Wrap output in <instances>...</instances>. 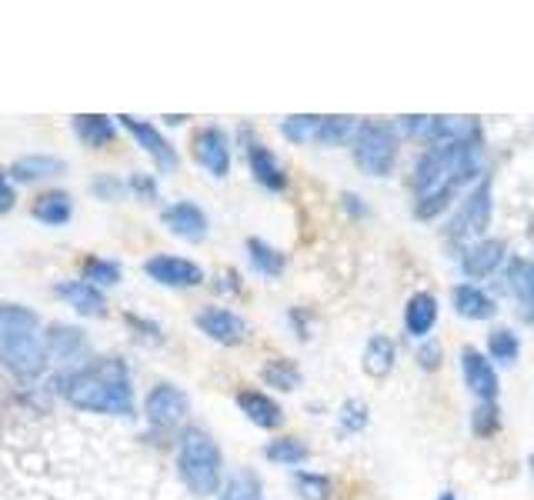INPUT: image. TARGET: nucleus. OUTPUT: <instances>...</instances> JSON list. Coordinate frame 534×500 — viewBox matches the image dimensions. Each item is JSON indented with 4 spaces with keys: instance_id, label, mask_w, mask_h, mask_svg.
<instances>
[{
    "instance_id": "obj_1",
    "label": "nucleus",
    "mask_w": 534,
    "mask_h": 500,
    "mask_svg": "<svg viewBox=\"0 0 534 500\" xmlns=\"http://www.w3.org/2000/svg\"><path fill=\"white\" fill-rule=\"evenodd\" d=\"M481 170V144L428 147L424 157L414 164V214L421 220L438 217L451 204L454 190L471 184L474 177H484Z\"/></svg>"
},
{
    "instance_id": "obj_2",
    "label": "nucleus",
    "mask_w": 534,
    "mask_h": 500,
    "mask_svg": "<svg viewBox=\"0 0 534 500\" xmlns=\"http://www.w3.org/2000/svg\"><path fill=\"white\" fill-rule=\"evenodd\" d=\"M64 394L74 407L91 410V414H134V390L127 367L117 357H104L97 364L64 377Z\"/></svg>"
},
{
    "instance_id": "obj_3",
    "label": "nucleus",
    "mask_w": 534,
    "mask_h": 500,
    "mask_svg": "<svg viewBox=\"0 0 534 500\" xmlns=\"http://www.w3.org/2000/svg\"><path fill=\"white\" fill-rule=\"evenodd\" d=\"M0 364L17 377H37L47 367L41 317L31 307L0 304Z\"/></svg>"
},
{
    "instance_id": "obj_4",
    "label": "nucleus",
    "mask_w": 534,
    "mask_h": 500,
    "mask_svg": "<svg viewBox=\"0 0 534 500\" xmlns=\"http://www.w3.org/2000/svg\"><path fill=\"white\" fill-rule=\"evenodd\" d=\"M221 447L214 444V437L207 430L191 427L181 437V447H177V470H181V480L194 490L197 497H211L221 490Z\"/></svg>"
},
{
    "instance_id": "obj_5",
    "label": "nucleus",
    "mask_w": 534,
    "mask_h": 500,
    "mask_svg": "<svg viewBox=\"0 0 534 500\" xmlns=\"http://www.w3.org/2000/svg\"><path fill=\"white\" fill-rule=\"evenodd\" d=\"M354 160L371 177L391 174L394 160H398V137H394V130L388 124H378V120L358 124V134H354Z\"/></svg>"
},
{
    "instance_id": "obj_6",
    "label": "nucleus",
    "mask_w": 534,
    "mask_h": 500,
    "mask_svg": "<svg viewBox=\"0 0 534 500\" xmlns=\"http://www.w3.org/2000/svg\"><path fill=\"white\" fill-rule=\"evenodd\" d=\"M488 224H491V177H481L478 187L464 197L461 210L454 214L451 234L471 240V237H481L484 230H488Z\"/></svg>"
},
{
    "instance_id": "obj_7",
    "label": "nucleus",
    "mask_w": 534,
    "mask_h": 500,
    "mask_svg": "<svg viewBox=\"0 0 534 500\" xmlns=\"http://www.w3.org/2000/svg\"><path fill=\"white\" fill-rule=\"evenodd\" d=\"M191 154L201 164L207 174L214 177H227L231 170V140L221 127H201L191 140Z\"/></svg>"
},
{
    "instance_id": "obj_8",
    "label": "nucleus",
    "mask_w": 534,
    "mask_h": 500,
    "mask_svg": "<svg viewBox=\"0 0 534 500\" xmlns=\"http://www.w3.org/2000/svg\"><path fill=\"white\" fill-rule=\"evenodd\" d=\"M147 277L157 280L164 287H197L204 280V270L187 257H171V254H157L144 264Z\"/></svg>"
},
{
    "instance_id": "obj_9",
    "label": "nucleus",
    "mask_w": 534,
    "mask_h": 500,
    "mask_svg": "<svg viewBox=\"0 0 534 500\" xmlns=\"http://www.w3.org/2000/svg\"><path fill=\"white\" fill-rule=\"evenodd\" d=\"M144 414L151 427H174L187 414V394L174 384H157L144 400Z\"/></svg>"
},
{
    "instance_id": "obj_10",
    "label": "nucleus",
    "mask_w": 534,
    "mask_h": 500,
    "mask_svg": "<svg viewBox=\"0 0 534 500\" xmlns=\"http://www.w3.org/2000/svg\"><path fill=\"white\" fill-rule=\"evenodd\" d=\"M461 374L464 384L478 400H498V370L474 347H461Z\"/></svg>"
},
{
    "instance_id": "obj_11",
    "label": "nucleus",
    "mask_w": 534,
    "mask_h": 500,
    "mask_svg": "<svg viewBox=\"0 0 534 500\" xmlns=\"http://www.w3.org/2000/svg\"><path fill=\"white\" fill-rule=\"evenodd\" d=\"M161 220L174 237L191 240V244L207 237V214L197 204H191V200H177V204L164 207Z\"/></svg>"
},
{
    "instance_id": "obj_12",
    "label": "nucleus",
    "mask_w": 534,
    "mask_h": 500,
    "mask_svg": "<svg viewBox=\"0 0 534 500\" xmlns=\"http://www.w3.org/2000/svg\"><path fill=\"white\" fill-rule=\"evenodd\" d=\"M117 120H121V124L134 134L137 144H141L147 154L157 160V167H161V170H177V150L167 144V140L161 137V130H157L154 124H147V120H137L131 114H121Z\"/></svg>"
},
{
    "instance_id": "obj_13",
    "label": "nucleus",
    "mask_w": 534,
    "mask_h": 500,
    "mask_svg": "<svg viewBox=\"0 0 534 500\" xmlns=\"http://www.w3.org/2000/svg\"><path fill=\"white\" fill-rule=\"evenodd\" d=\"M197 327L211 340H217V344H241L247 334V324L227 307H204L197 314Z\"/></svg>"
},
{
    "instance_id": "obj_14",
    "label": "nucleus",
    "mask_w": 534,
    "mask_h": 500,
    "mask_svg": "<svg viewBox=\"0 0 534 500\" xmlns=\"http://www.w3.org/2000/svg\"><path fill=\"white\" fill-rule=\"evenodd\" d=\"M478 120L474 117H434L428 130L431 147H458V144H478Z\"/></svg>"
},
{
    "instance_id": "obj_15",
    "label": "nucleus",
    "mask_w": 534,
    "mask_h": 500,
    "mask_svg": "<svg viewBox=\"0 0 534 500\" xmlns=\"http://www.w3.org/2000/svg\"><path fill=\"white\" fill-rule=\"evenodd\" d=\"M501 260H504L501 240H478V244H471L468 250H464L461 270H464V277L481 280V277H491L494 270L501 267Z\"/></svg>"
},
{
    "instance_id": "obj_16",
    "label": "nucleus",
    "mask_w": 534,
    "mask_h": 500,
    "mask_svg": "<svg viewBox=\"0 0 534 500\" xmlns=\"http://www.w3.org/2000/svg\"><path fill=\"white\" fill-rule=\"evenodd\" d=\"M247 164H251V174L261 187L267 190H284L288 187V174H284L281 160L267 150L261 140H254L251 147H247Z\"/></svg>"
},
{
    "instance_id": "obj_17",
    "label": "nucleus",
    "mask_w": 534,
    "mask_h": 500,
    "mask_svg": "<svg viewBox=\"0 0 534 500\" xmlns=\"http://www.w3.org/2000/svg\"><path fill=\"white\" fill-rule=\"evenodd\" d=\"M54 294L64 297L67 304H71L77 314H84V317H101L104 307H107L104 294L94 284H87V280H67V284H57Z\"/></svg>"
},
{
    "instance_id": "obj_18",
    "label": "nucleus",
    "mask_w": 534,
    "mask_h": 500,
    "mask_svg": "<svg viewBox=\"0 0 534 500\" xmlns=\"http://www.w3.org/2000/svg\"><path fill=\"white\" fill-rule=\"evenodd\" d=\"M434 320H438V300H434V294H428V290H418L408 307H404V327H408V334L414 340H424L431 334Z\"/></svg>"
},
{
    "instance_id": "obj_19",
    "label": "nucleus",
    "mask_w": 534,
    "mask_h": 500,
    "mask_svg": "<svg viewBox=\"0 0 534 500\" xmlns=\"http://www.w3.org/2000/svg\"><path fill=\"white\" fill-rule=\"evenodd\" d=\"M237 407L244 410V417L251 420V424L264 427V430L281 427V420H284L281 407L267 394H261V390H241V394H237Z\"/></svg>"
},
{
    "instance_id": "obj_20",
    "label": "nucleus",
    "mask_w": 534,
    "mask_h": 500,
    "mask_svg": "<svg viewBox=\"0 0 534 500\" xmlns=\"http://www.w3.org/2000/svg\"><path fill=\"white\" fill-rule=\"evenodd\" d=\"M451 304H454V310H458L461 317H468V320H488V317H494V310H498V304H494V300L474 284H458V287H454L451 290Z\"/></svg>"
},
{
    "instance_id": "obj_21",
    "label": "nucleus",
    "mask_w": 534,
    "mask_h": 500,
    "mask_svg": "<svg viewBox=\"0 0 534 500\" xmlns=\"http://www.w3.org/2000/svg\"><path fill=\"white\" fill-rule=\"evenodd\" d=\"M67 164L61 157H47V154H27L17 157L11 164V177L21 180V184H31V180H44V177H57Z\"/></svg>"
},
{
    "instance_id": "obj_22",
    "label": "nucleus",
    "mask_w": 534,
    "mask_h": 500,
    "mask_svg": "<svg viewBox=\"0 0 534 500\" xmlns=\"http://www.w3.org/2000/svg\"><path fill=\"white\" fill-rule=\"evenodd\" d=\"M31 214H34V220H41V224H47V227H61L71 220L74 204H71V197L61 194V190H47V194H41L34 200Z\"/></svg>"
},
{
    "instance_id": "obj_23",
    "label": "nucleus",
    "mask_w": 534,
    "mask_h": 500,
    "mask_svg": "<svg viewBox=\"0 0 534 500\" xmlns=\"http://www.w3.org/2000/svg\"><path fill=\"white\" fill-rule=\"evenodd\" d=\"M394 354H398V347H394V340L391 337H384V334H374L368 340V347H364V374H371V377H388L391 374V367H394Z\"/></svg>"
},
{
    "instance_id": "obj_24",
    "label": "nucleus",
    "mask_w": 534,
    "mask_h": 500,
    "mask_svg": "<svg viewBox=\"0 0 534 500\" xmlns=\"http://www.w3.org/2000/svg\"><path fill=\"white\" fill-rule=\"evenodd\" d=\"M74 130H77V137L91 147H104L114 140V124H111V117H104V114H77Z\"/></svg>"
},
{
    "instance_id": "obj_25",
    "label": "nucleus",
    "mask_w": 534,
    "mask_h": 500,
    "mask_svg": "<svg viewBox=\"0 0 534 500\" xmlns=\"http://www.w3.org/2000/svg\"><path fill=\"white\" fill-rule=\"evenodd\" d=\"M47 344V354L61 357V360H71L84 350V334L77 327H67V324H54L51 334L44 337Z\"/></svg>"
},
{
    "instance_id": "obj_26",
    "label": "nucleus",
    "mask_w": 534,
    "mask_h": 500,
    "mask_svg": "<svg viewBox=\"0 0 534 500\" xmlns=\"http://www.w3.org/2000/svg\"><path fill=\"white\" fill-rule=\"evenodd\" d=\"M358 134V120L348 117V114H334V117H321V127H318V137L324 147H338V144H348Z\"/></svg>"
},
{
    "instance_id": "obj_27",
    "label": "nucleus",
    "mask_w": 534,
    "mask_h": 500,
    "mask_svg": "<svg viewBox=\"0 0 534 500\" xmlns=\"http://www.w3.org/2000/svg\"><path fill=\"white\" fill-rule=\"evenodd\" d=\"M217 500H264L261 477H257L254 470H237V474L227 477V484Z\"/></svg>"
},
{
    "instance_id": "obj_28",
    "label": "nucleus",
    "mask_w": 534,
    "mask_h": 500,
    "mask_svg": "<svg viewBox=\"0 0 534 500\" xmlns=\"http://www.w3.org/2000/svg\"><path fill=\"white\" fill-rule=\"evenodd\" d=\"M247 257H251V267L264 277H278L284 270L281 250H274L271 244H264V240H257V237L247 240Z\"/></svg>"
},
{
    "instance_id": "obj_29",
    "label": "nucleus",
    "mask_w": 534,
    "mask_h": 500,
    "mask_svg": "<svg viewBox=\"0 0 534 500\" xmlns=\"http://www.w3.org/2000/svg\"><path fill=\"white\" fill-rule=\"evenodd\" d=\"M511 290L521 300V317L534 320V264H511Z\"/></svg>"
},
{
    "instance_id": "obj_30",
    "label": "nucleus",
    "mask_w": 534,
    "mask_h": 500,
    "mask_svg": "<svg viewBox=\"0 0 534 500\" xmlns=\"http://www.w3.org/2000/svg\"><path fill=\"white\" fill-rule=\"evenodd\" d=\"M264 454H267V460H274V464L294 467V464H304V460H308V447H304L298 437H278L267 444Z\"/></svg>"
},
{
    "instance_id": "obj_31",
    "label": "nucleus",
    "mask_w": 534,
    "mask_h": 500,
    "mask_svg": "<svg viewBox=\"0 0 534 500\" xmlns=\"http://www.w3.org/2000/svg\"><path fill=\"white\" fill-rule=\"evenodd\" d=\"M321 117L318 114H294L281 124V134L291 140V144H308L311 137H318Z\"/></svg>"
},
{
    "instance_id": "obj_32",
    "label": "nucleus",
    "mask_w": 534,
    "mask_h": 500,
    "mask_svg": "<svg viewBox=\"0 0 534 500\" xmlns=\"http://www.w3.org/2000/svg\"><path fill=\"white\" fill-rule=\"evenodd\" d=\"M488 350H491L494 360H501V364H514V360H518V354H521V344H518V337H514V330L498 327V330H491Z\"/></svg>"
},
{
    "instance_id": "obj_33",
    "label": "nucleus",
    "mask_w": 534,
    "mask_h": 500,
    "mask_svg": "<svg viewBox=\"0 0 534 500\" xmlns=\"http://www.w3.org/2000/svg\"><path fill=\"white\" fill-rule=\"evenodd\" d=\"M264 380L278 390H294L301 384V370L294 367V360H271L264 367Z\"/></svg>"
},
{
    "instance_id": "obj_34",
    "label": "nucleus",
    "mask_w": 534,
    "mask_h": 500,
    "mask_svg": "<svg viewBox=\"0 0 534 500\" xmlns=\"http://www.w3.org/2000/svg\"><path fill=\"white\" fill-rule=\"evenodd\" d=\"M84 280L87 284H101V287H111L121 280V267L114 264V260H101V257H87L84 264Z\"/></svg>"
},
{
    "instance_id": "obj_35",
    "label": "nucleus",
    "mask_w": 534,
    "mask_h": 500,
    "mask_svg": "<svg viewBox=\"0 0 534 500\" xmlns=\"http://www.w3.org/2000/svg\"><path fill=\"white\" fill-rule=\"evenodd\" d=\"M294 487L301 490L304 500H328L331 497V480L321 474H308V470H298V474H294Z\"/></svg>"
},
{
    "instance_id": "obj_36",
    "label": "nucleus",
    "mask_w": 534,
    "mask_h": 500,
    "mask_svg": "<svg viewBox=\"0 0 534 500\" xmlns=\"http://www.w3.org/2000/svg\"><path fill=\"white\" fill-rule=\"evenodd\" d=\"M341 427L348 430V434H358V430L368 427V404L358 397H351V400H344V407H341Z\"/></svg>"
},
{
    "instance_id": "obj_37",
    "label": "nucleus",
    "mask_w": 534,
    "mask_h": 500,
    "mask_svg": "<svg viewBox=\"0 0 534 500\" xmlns=\"http://www.w3.org/2000/svg\"><path fill=\"white\" fill-rule=\"evenodd\" d=\"M471 430H474V434H481V437H488L491 430H498V404H494V400H481V404L474 407Z\"/></svg>"
},
{
    "instance_id": "obj_38",
    "label": "nucleus",
    "mask_w": 534,
    "mask_h": 500,
    "mask_svg": "<svg viewBox=\"0 0 534 500\" xmlns=\"http://www.w3.org/2000/svg\"><path fill=\"white\" fill-rule=\"evenodd\" d=\"M131 190L141 200H157V180L151 174H134L131 177Z\"/></svg>"
},
{
    "instance_id": "obj_39",
    "label": "nucleus",
    "mask_w": 534,
    "mask_h": 500,
    "mask_svg": "<svg viewBox=\"0 0 534 500\" xmlns=\"http://www.w3.org/2000/svg\"><path fill=\"white\" fill-rule=\"evenodd\" d=\"M401 120V130H408V134H421V137H428V130L434 124V117L428 114H418V117H398Z\"/></svg>"
},
{
    "instance_id": "obj_40",
    "label": "nucleus",
    "mask_w": 534,
    "mask_h": 500,
    "mask_svg": "<svg viewBox=\"0 0 534 500\" xmlns=\"http://www.w3.org/2000/svg\"><path fill=\"white\" fill-rule=\"evenodd\" d=\"M124 190V184H117L114 177H97L94 180V194L101 197V200H114L117 194Z\"/></svg>"
},
{
    "instance_id": "obj_41",
    "label": "nucleus",
    "mask_w": 534,
    "mask_h": 500,
    "mask_svg": "<svg viewBox=\"0 0 534 500\" xmlns=\"http://www.w3.org/2000/svg\"><path fill=\"white\" fill-rule=\"evenodd\" d=\"M438 357H441V347H438V344H421V347H418V360H421L424 370H434V367H438Z\"/></svg>"
},
{
    "instance_id": "obj_42",
    "label": "nucleus",
    "mask_w": 534,
    "mask_h": 500,
    "mask_svg": "<svg viewBox=\"0 0 534 500\" xmlns=\"http://www.w3.org/2000/svg\"><path fill=\"white\" fill-rule=\"evenodd\" d=\"M14 187L11 180H7L4 174H0V214H7V210H14Z\"/></svg>"
},
{
    "instance_id": "obj_43",
    "label": "nucleus",
    "mask_w": 534,
    "mask_h": 500,
    "mask_svg": "<svg viewBox=\"0 0 534 500\" xmlns=\"http://www.w3.org/2000/svg\"><path fill=\"white\" fill-rule=\"evenodd\" d=\"M344 207H348L351 214H368V207H361L358 197H354V194H344Z\"/></svg>"
},
{
    "instance_id": "obj_44",
    "label": "nucleus",
    "mask_w": 534,
    "mask_h": 500,
    "mask_svg": "<svg viewBox=\"0 0 534 500\" xmlns=\"http://www.w3.org/2000/svg\"><path fill=\"white\" fill-rule=\"evenodd\" d=\"M438 500H454V494H451V490H444V494H441Z\"/></svg>"
},
{
    "instance_id": "obj_45",
    "label": "nucleus",
    "mask_w": 534,
    "mask_h": 500,
    "mask_svg": "<svg viewBox=\"0 0 534 500\" xmlns=\"http://www.w3.org/2000/svg\"><path fill=\"white\" fill-rule=\"evenodd\" d=\"M531 474H534V457H531Z\"/></svg>"
}]
</instances>
